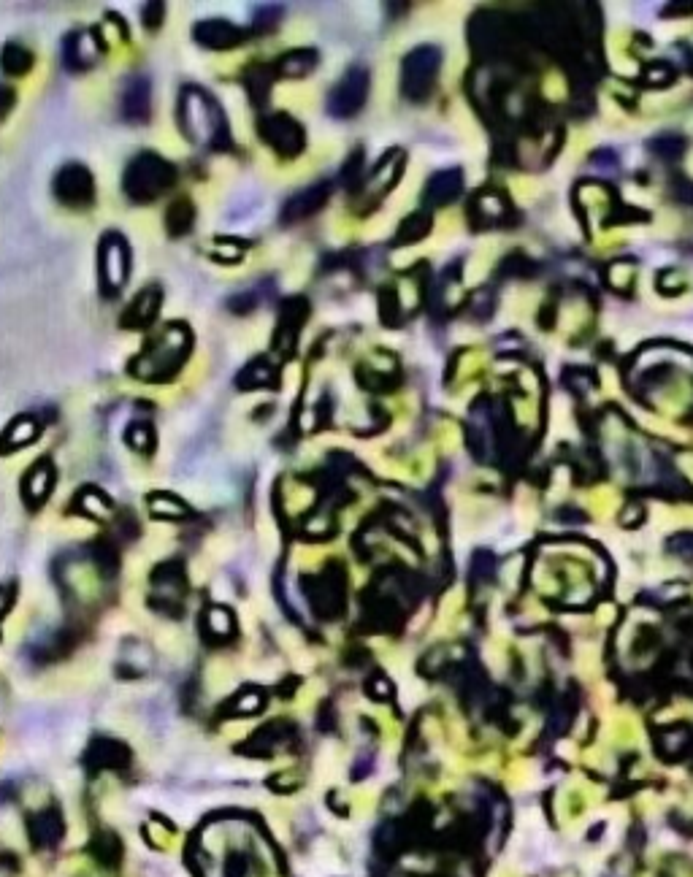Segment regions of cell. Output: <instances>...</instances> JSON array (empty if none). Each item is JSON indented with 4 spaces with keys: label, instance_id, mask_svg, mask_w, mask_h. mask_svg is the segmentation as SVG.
<instances>
[{
    "label": "cell",
    "instance_id": "obj_10",
    "mask_svg": "<svg viewBox=\"0 0 693 877\" xmlns=\"http://www.w3.org/2000/svg\"><path fill=\"white\" fill-rule=\"evenodd\" d=\"M306 317H309V304L304 298H287L282 309H279V325H277V350L290 352L296 347V339L301 328H304Z\"/></svg>",
    "mask_w": 693,
    "mask_h": 877
},
{
    "label": "cell",
    "instance_id": "obj_5",
    "mask_svg": "<svg viewBox=\"0 0 693 877\" xmlns=\"http://www.w3.org/2000/svg\"><path fill=\"white\" fill-rule=\"evenodd\" d=\"M98 277H101L103 296H117L128 285L130 277V250L128 241L120 233H106L98 247Z\"/></svg>",
    "mask_w": 693,
    "mask_h": 877
},
{
    "label": "cell",
    "instance_id": "obj_28",
    "mask_svg": "<svg viewBox=\"0 0 693 877\" xmlns=\"http://www.w3.org/2000/svg\"><path fill=\"white\" fill-rule=\"evenodd\" d=\"M653 152L661 157H677L683 152V139H677V136H664V139H656L653 144Z\"/></svg>",
    "mask_w": 693,
    "mask_h": 877
},
{
    "label": "cell",
    "instance_id": "obj_31",
    "mask_svg": "<svg viewBox=\"0 0 693 877\" xmlns=\"http://www.w3.org/2000/svg\"><path fill=\"white\" fill-rule=\"evenodd\" d=\"M11 106H14V90H11L9 84H0V120H6Z\"/></svg>",
    "mask_w": 693,
    "mask_h": 877
},
{
    "label": "cell",
    "instance_id": "obj_15",
    "mask_svg": "<svg viewBox=\"0 0 693 877\" xmlns=\"http://www.w3.org/2000/svg\"><path fill=\"white\" fill-rule=\"evenodd\" d=\"M52 485H55V466L47 458H41V461L30 466L25 480H22V496L28 501V507H41L49 499Z\"/></svg>",
    "mask_w": 693,
    "mask_h": 877
},
{
    "label": "cell",
    "instance_id": "obj_4",
    "mask_svg": "<svg viewBox=\"0 0 693 877\" xmlns=\"http://www.w3.org/2000/svg\"><path fill=\"white\" fill-rule=\"evenodd\" d=\"M442 68V52L436 47H417L404 57L401 65V93L409 101H426L434 93L436 76Z\"/></svg>",
    "mask_w": 693,
    "mask_h": 877
},
{
    "label": "cell",
    "instance_id": "obj_29",
    "mask_svg": "<svg viewBox=\"0 0 693 877\" xmlns=\"http://www.w3.org/2000/svg\"><path fill=\"white\" fill-rule=\"evenodd\" d=\"M163 17H166V6L163 3H147L144 9H141V19H144V25L149 30H155L163 25Z\"/></svg>",
    "mask_w": 693,
    "mask_h": 877
},
{
    "label": "cell",
    "instance_id": "obj_24",
    "mask_svg": "<svg viewBox=\"0 0 693 877\" xmlns=\"http://www.w3.org/2000/svg\"><path fill=\"white\" fill-rule=\"evenodd\" d=\"M431 231V217L426 212H417L412 217L398 225L396 244H412V241H420L426 233Z\"/></svg>",
    "mask_w": 693,
    "mask_h": 877
},
{
    "label": "cell",
    "instance_id": "obj_27",
    "mask_svg": "<svg viewBox=\"0 0 693 877\" xmlns=\"http://www.w3.org/2000/svg\"><path fill=\"white\" fill-rule=\"evenodd\" d=\"M79 504H82V509L84 512H87V515H93V517H103L106 515V512H109V499H106V496H103L101 490H84L82 493V499H79Z\"/></svg>",
    "mask_w": 693,
    "mask_h": 877
},
{
    "label": "cell",
    "instance_id": "obj_7",
    "mask_svg": "<svg viewBox=\"0 0 693 877\" xmlns=\"http://www.w3.org/2000/svg\"><path fill=\"white\" fill-rule=\"evenodd\" d=\"M366 98H369V71L363 65H352L328 95V111L339 120H347L363 109Z\"/></svg>",
    "mask_w": 693,
    "mask_h": 877
},
{
    "label": "cell",
    "instance_id": "obj_16",
    "mask_svg": "<svg viewBox=\"0 0 693 877\" xmlns=\"http://www.w3.org/2000/svg\"><path fill=\"white\" fill-rule=\"evenodd\" d=\"M461 182L463 176L458 168H450V171H439L428 179L426 185V193H423V201L426 206H447L453 204L458 193H461Z\"/></svg>",
    "mask_w": 693,
    "mask_h": 877
},
{
    "label": "cell",
    "instance_id": "obj_18",
    "mask_svg": "<svg viewBox=\"0 0 693 877\" xmlns=\"http://www.w3.org/2000/svg\"><path fill=\"white\" fill-rule=\"evenodd\" d=\"M393 160H398V152H390V155H385V160H382V163H377V166H374V171H371L369 179H366L363 193L382 195V193H388L390 187L396 185V179L401 176V171H404V168H401V163H404V160H401V163H393Z\"/></svg>",
    "mask_w": 693,
    "mask_h": 877
},
{
    "label": "cell",
    "instance_id": "obj_9",
    "mask_svg": "<svg viewBox=\"0 0 693 877\" xmlns=\"http://www.w3.org/2000/svg\"><path fill=\"white\" fill-rule=\"evenodd\" d=\"M193 38L206 49H233L239 47L241 41L247 38V33L231 22H225V19H204V22H198L193 28Z\"/></svg>",
    "mask_w": 693,
    "mask_h": 877
},
{
    "label": "cell",
    "instance_id": "obj_2",
    "mask_svg": "<svg viewBox=\"0 0 693 877\" xmlns=\"http://www.w3.org/2000/svg\"><path fill=\"white\" fill-rule=\"evenodd\" d=\"M193 350V333L182 323H171L160 336L144 347L141 355L130 363V374L144 382H168L185 366L187 355Z\"/></svg>",
    "mask_w": 693,
    "mask_h": 877
},
{
    "label": "cell",
    "instance_id": "obj_21",
    "mask_svg": "<svg viewBox=\"0 0 693 877\" xmlns=\"http://www.w3.org/2000/svg\"><path fill=\"white\" fill-rule=\"evenodd\" d=\"M236 385H239L241 390L271 388V385H277V371L271 369V363L258 358V361H252L250 366L236 377Z\"/></svg>",
    "mask_w": 693,
    "mask_h": 877
},
{
    "label": "cell",
    "instance_id": "obj_13",
    "mask_svg": "<svg viewBox=\"0 0 693 877\" xmlns=\"http://www.w3.org/2000/svg\"><path fill=\"white\" fill-rule=\"evenodd\" d=\"M328 195H331V187L325 185V182L306 187V190H301V193H296L290 201H287L285 209H282V222L290 225V222H301L306 220V217H312V214H317L323 209L325 201H328Z\"/></svg>",
    "mask_w": 693,
    "mask_h": 877
},
{
    "label": "cell",
    "instance_id": "obj_25",
    "mask_svg": "<svg viewBox=\"0 0 693 877\" xmlns=\"http://www.w3.org/2000/svg\"><path fill=\"white\" fill-rule=\"evenodd\" d=\"M149 509L158 517H171V520L187 517V507L176 496H171V493H155V496H149Z\"/></svg>",
    "mask_w": 693,
    "mask_h": 877
},
{
    "label": "cell",
    "instance_id": "obj_11",
    "mask_svg": "<svg viewBox=\"0 0 693 877\" xmlns=\"http://www.w3.org/2000/svg\"><path fill=\"white\" fill-rule=\"evenodd\" d=\"M63 57L68 71H87V68H93L98 63V57H101L98 33H84V30L71 33V36L65 38Z\"/></svg>",
    "mask_w": 693,
    "mask_h": 877
},
{
    "label": "cell",
    "instance_id": "obj_30",
    "mask_svg": "<svg viewBox=\"0 0 693 877\" xmlns=\"http://www.w3.org/2000/svg\"><path fill=\"white\" fill-rule=\"evenodd\" d=\"M279 14H282L279 6H263V9H258V14H255V30H271L279 22Z\"/></svg>",
    "mask_w": 693,
    "mask_h": 877
},
{
    "label": "cell",
    "instance_id": "obj_26",
    "mask_svg": "<svg viewBox=\"0 0 693 877\" xmlns=\"http://www.w3.org/2000/svg\"><path fill=\"white\" fill-rule=\"evenodd\" d=\"M125 442L133 447V450H144V453H152L155 450V431L149 428L147 423H133L125 434Z\"/></svg>",
    "mask_w": 693,
    "mask_h": 877
},
{
    "label": "cell",
    "instance_id": "obj_3",
    "mask_svg": "<svg viewBox=\"0 0 693 877\" xmlns=\"http://www.w3.org/2000/svg\"><path fill=\"white\" fill-rule=\"evenodd\" d=\"M176 182V168L168 163L166 157L155 155V152H141L128 163L125 176H122V187L125 195L136 204H149L163 193H168Z\"/></svg>",
    "mask_w": 693,
    "mask_h": 877
},
{
    "label": "cell",
    "instance_id": "obj_1",
    "mask_svg": "<svg viewBox=\"0 0 693 877\" xmlns=\"http://www.w3.org/2000/svg\"><path fill=\"white\" fill-rule=\"evenodd\" d=\"M179 128L185 139L198 149H228L231 130L228 117L214 95H209L195 84H187L179 93Z\"/></svg>",
    "mask_w": 693,
    "mask_h": 877
},
{
    "label": "cell",
    "instance_id": "obj_17",
    "mask_svg": "<svg viewBox=\"0 0 693 877\" xmlns=\"http://www.w3.org/2000/svg\"><path fill=\"white\" fill-rule=\"evenodd\" d=\"M317 68V52L315 49H293L277 60L274 74L282 79H304Z\"/></svg>",
    "mask_w": 693,
    "mask_h": 877
},
{
    "label": "cell",
    "instance_id": "obj_19",
    "mask_svg": "<svg viewBox=\"0 0 693 877\" xmlns=\"http://www.w3.org/2000/svg\"><path fill=\"white\" fill-rule=\"evenodd\" d=\"M36 63V57L28 47H22L17 41H9L3 52H0V68L6 76H25Z\"/></svg>",
    "mask_w": 693,
    "mask_h": 877
},
{
    "label": "cell",
    "instance_id": "obj_8",
    "mask_svg": "<svg viewBox=\"0 0 693 877\" xmlns=\"http://www.w3.org/2000/svg\"><path fill=\"white\" fill-rule=\"evenodd\" d=\"M57 201L71 209H87L95 201V179L82 163H68L55 176Z\"/></svg>",
    "mask_w": 693,
    "mask_h": 877
},
{
    "label": "cell",
    "instance_id": "obj_22",
    "mask_svg": "<svg viewBox=\"0 0 693 877\" xmlns=\"http://www.w3.org/2000/svg\"><path fill=\"white\" fill-rule=\"evenodd\" d=\"M195 222V209L187 198H179L174 204L168 206L166 212V228L171 236H187Z\"/></svg>",
    "mask_w": 693,
    "mask_h": 877
},
{
    "label": "cell",
    "instance_id": "obj_20",
    "mask_svg": "<svg viewBox=\"0 0 693 877\" xmlns=\"http://www.w3.org/2000/svg\"><path fill=\"white\" fill-rule=\"evenodd\" d=\"M38 434H41V428H38V423L33 417H17V420L6 428V434L0 436V447H6L3 453L19 450V447H25V444L33 442Z\"/></svg>",
    "mask_w": 693,
    "mask_h": 877
},
{
    "label": "cell",
    "instance_id": "obj_14",
    "mask_svg": "<svg viewBox=\"0 0 693 877\" xmlns=\"http://www.w3.org/2000/svg\"><path fill=\"white\" fill-rule=\"evenodd\" d=\"M122 117L128 122H147L149 109H152V90H149V82L144 76H133L125 84L120 101Z\"/></svg>",
    "mask_w": 693,
    "mask_h": 877
},
{
    "label": "cell",
    "instance_id": "obj_23",
    "mask_svg": "<svg viewBox=\"0 0 693 877\" xmlns=\"http://www.w3.org/2000/svg\"><path fill=\"white\" fill-rule=\"evenodd\" d=\"M274 68L271 65H252L250 71H247V90H250L252 101L255 106H263V101L268 98L271 93V79H274Z\"/></svg>",
    "mask_w": 693,
    "mask_h": 877
},
{
    "label": "cell",
    "instance_id": "obj_6",
    "mask_svg": "<svg viewBox=\"0 0 693 877\" xmlns=\"http://www.w3.org/2000/svg\"><path fill=\"white\" fill-rule=\"evenodd\" d=\"M258 133L263 144L274 149L279 157H298L306 147V133L296 117H290L285 111L279 114H268L258 125Z\"/></svg>",
    "mask_w": 693,
    "mask_h": 877
},
{
    "label": "cell",
    "instance_id": "obj_12",
    "mask_svg": "<svg viewBox=\"0 0 693 877\" xmlns=\"http://www.w3.org/2000/svg\"><path fill=\"white\" fill-rule=\"evenodd\" d=\"M160 304H163V293L160 287H147L141 290L139 296L133 298L128 304V309L122 312V328H130V331H139V328H147L160 312Z\"/></svg>",
    "mask_w": 693,
    "mask_h": 877
}]
</instances>
